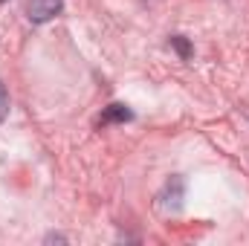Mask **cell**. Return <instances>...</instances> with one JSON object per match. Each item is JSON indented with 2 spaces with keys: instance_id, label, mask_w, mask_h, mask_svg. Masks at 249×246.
<instances>
[{
  "instance_id": "277c9868",
  "label": "cell",
  "mask_w": 249,
  "mask_h": 246,
  "mask_svg": "<svg viewBox=\"0 0 249 246\" xmlns=\"http://www.w3.org/2000/svg\"><path fill=\"white\" fill-rule=\"evenodd\" d=\"M6 116H9V93L0 81V122H6Z\"/></svg>"
},
{
  "instance_id": "3957f363",
  "label": "cell",
  "mask_w": 249,
  "mask_h": 246,
  "mask_svg": "<svg viewBox=\"0 0 249 246\" xmlns=\"http://www.w3.org/2000/svg\"><path fill=\"white\" fill-rule=\"evenodd\" d=\"M171 47L180 53V58H183V61H188V58H191V47H188V41L183 38V35H174V38H171Z\"/></svg>"
},
{
  "instance_id": "7a4b0ae2",
  "label": "cell",
  "mask_w": 249,
  "mask_h": 246,
  "mask_svg": "<svg viewBox=\"0 0 249 246\" xmlns=\"http://www.w3.org/2000/svg\"><path fill=\"white\" fill-rule=\"evenodd\" d=\"M133 113L124 107V105H110L105 113H102V124H110V122H130Z\"/></svg>"
},
{
  "instance_id": "6da1fadb",
  "label": "cell",
  "mask_w": 249,
  "mask_h": 246,
  "mask_svg": "<svg viewBox=\"0 0 249 246\" xmlns=\"http://www.w3.org/2000/svg\"><path fill=\"white\" fill-rule=\"evenodd\" d=\"M64 9V0H26V18L32 23H47L58 18Z\"/></svg>"
},
{
  "instance_id": "5b68a950",
  "label": "cell",
  "mask_w": 249,
  "mask_h": 246,
  "mask_svg": "<svg viewBox=\"0 0 249 246\" xmlns=\"http://www.w3.org/2000/svg\"><path fill=\"white\" fill-rule=\"evenodd\" d=\"M0 3H6V0H0Z\"/></svg>"
}]
</instances>
